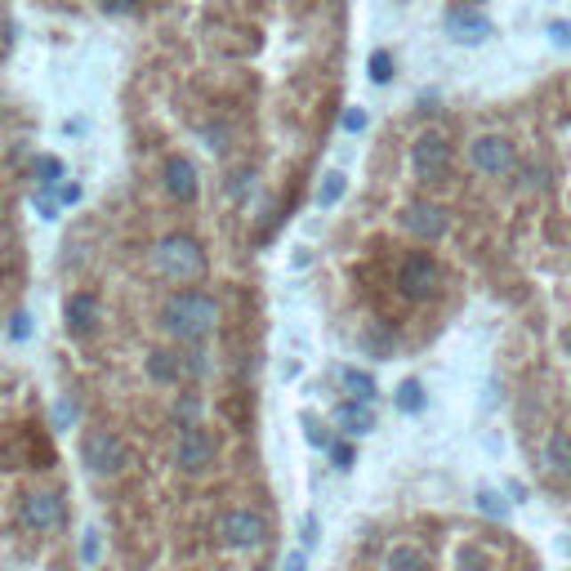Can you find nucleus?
Here are the masks:
<instances>
[{"instance_id":"nucleus-17","label":"nucleus","mask_w":571,"mask_h":571,"mask_svg":"<svg viewBox=\"0 0 571 571\" xmlns=\"http://www.w3.org/2000/svg\"><path fill=\"white\" fill-rule=\"evenodd\" d=\"M340 380H344V389H349L353 402H371V398H375V380H371L366 371H353V366H349V371H340Z\"/></svg>"},{"instance_id":"nucleus-26","label":"nucleus","mask_w":571,"mask_h":571,"mask_svg":"<svg viewBox=\"0 0 571 571\" xmlns=\"http://www.w3.org/2000/svg\"><path fill=\"white\" fill-rule=\"evenodd\" d=\"M344 130H349V134H362V130H366V112H362V108H349V112H344Z\"/></svg>"},{"instance_id":"nucleus-23","label":"nucleus","mask_w":571,"mask_h":571,"mask_svg":"<svg viewBox=\"0 0 571 571\" xmlns=\"http://www.w3.org/2000/svg\"><path fill=\"white\" fill-rule=\"evenodd\" d=\"M478 513L504 522V518H509V504H504V495H495V491H478Z\"/></svg>"},{"instance_id":"nucleus-30","label":"nucleus","mask_w":571,"mask_h":571,"mask_svg":"<svg viewBox=\"0 0 571 571\" xmlns=\"http://www.w3.org/2000/svg\"><path fill=\"white\" fill-rule=\"evenodd\" d=\"M54 420H59V429H63L68 420H76V406H72V402H59V411H54Z\"/></svg>"},{"instance_id":"nucleus-10","label":"nucleus","mask_w":571,"mask_h":571,"mask_svg":"<svg viewBox=\"0 0 571 571\" xmlns=\"http://www.w3.org/2000/svg\"><path fill=\"white\" fill-rule=\"evenodd\" d=\"M23 522L36 527V531H54L63 522V495H54V491L23 495Z\"/></svg>"},{"instance_id":"nucleus-35","label":"nucleus","mask_w":571,"mask_h":571,"mask_svg":"<svg viewBox=\"0 0 571 571\" xmlns=\"http://www.w3.org/2000/svg\"><path fill=\"white\" fill-rule=\"evenodd\" d=\"M562 353H567V358H571V326H567V331H562Z\"/></svg>"},{"instance_id":"nucleus-21","label":"nucleus","mask_w":571,"mask_h":571,"mask_svg":"<svg viewBox=\"0 0 571 571\" xmlns=\"http://www.w3.org/2000/svg\"><path fill=\"white\" fill-rule=\"evenodd\" d=\"M420 406H424V389H420V380H406V384L398 389V411L415 415Z\"/></svg>"},{"instance_id":"nucleus-20","label":"nucleus","mask_w":571,"mask_h":571,"mask_svg":"<svg viewBox=\"0 0 571 571\" xmlns=\"http://www.w3.org/2000/svg\"><path fill=\"white\" fill-rule=\"evenodd\" d=\"M148 371H152L157 380H179V371H183V366L174 362V353H161V349H157V353L148 358Z\"/></svg>"},{"instance_id":"nucleus-6","label":"nucleus","mask_w":571,"mask_h":571,"mask_svg":"<svg viewBox=\"0 0 571 571\" xmlns=\"http://www.w3.org/2000/svg\"><path fill=\"white\" fill-rule=\"evenodd\" d=\"M219 531H223V544H228V549H259V544L268 540V522H263V513H254V509H232Z\"/></svg>"},{"instance_id":"nucleus-1","label":"nucleus","mask_w":571,"mask_h":571,"mask_svg":"<svg viewBox=\"0 0 571 571\" xmlns=\"http://www.w3.org/2000/svg\"><path fill=\"white\" fill-rule=\"evenodd\" d=\"M161 326L179 340H205L214 326H219V304L201 291H179L165 300L161 309Z\"/></svg>"},{"instance_id":"nucleus-22","label":"nucleus","mask_w":571,"mask_h":571,"mask_svg":"<svg viewBox=\"0 0 571 571\" xmlns=\"http://www.w3.org/2000/svg\"><path fill=\"white\" fill-rule=\"evenodd\" d=\"M544 183H549V170L544 165H522L518 170V188L522 192H544Z\"/></svg>"},{"instance_id":"nucleus-27","label":"nucleus","mask_w":571,"mask_h":571,"mask_svg":"<svg viewBox=\"0 0 571 571\" xmlns=\"http://www.w3.org/2000/svg\"><path fill=\"white\" fill-rule=\"evenodd\" d=\"M331 460H335V469H353V446L349 442H335L331 446Z\"/></svg>"},{"instance_id":"nucleus-18","label":"nucleus","mask_w":571,"mask_h":571,"mask_svg":"<svg viewBox=\"0 0 571 571\" xmlns=\"http://www.w3.org/2000/svg\"><path fill=\"white\" fill-rule=\"evenodd\" d=\"M455 571H491V558L482 553V544H460L455 549Z\"/></svg>"},{"instance_id":"nucleus-5","label":"nucleus","mask_w":571,"mask_h":571,"mask_svg":"<svg viewBox=\"0 0 571 571\" xmlns=\"http://www.w3.org/2000/svg\"><path fill=\"white\" fill-rule=\"evenodd\" d=\"M398 286H402L406 300H433L438 286H442V268L429 254H411L402 263V272H398Z\"/></svg>"},{"instance_id":"nucleus-14","label":"nucleus","mask_w":571,"mask_h":571,"mask_svg":"<svg viewBox=\"0 0 571 571\" xmlns=\"http://www.w3.org/2000/svg\"><path fill=\"white\" fill-rule=\"evenodd\" d=\"M335 424L349 433V438H362V433H371L375 429V411H371V402H344L340 411H335Z\"/></svg>"},{"instance_id":"nucleus-31","label":"nucleus","mask_w":571,"mask_h":571,"mask_svg":"<svg viewBox=\"0 0 571 571\" xmlns=\"http://www.w3.org/2000/svg\"><path fill=\"white\" fill-rule=\"evenodd\" d=\"M309 442H313V446H331V438H326V433H322L313 420H309Z\"/></svg>"},{"instance_id":"nucleus-29","label":"nucleus","mask_w":571,"mask_h":571,"mask_svg":"<svg viewBox=\"0 0 571 571\" xmlns=\"http://www.w3.org/2000/svg\"><path fill=\"white\" fill-rule=\"evenodd\" d=\"M549 36H553L558 45H571V23H549Z\"/></svg>"},{"instance_id":"nucleus-19","label":"nucleus","mask_w":571,"mask_h":571,"mask_svg":"<svg viewBox=\"0 0 571 571\" xmlns=\"http://www.w3.org/2000/svg\"><path fill=\"white\" fill-rule=\"evenodd\" d=\"M344 188H349V183H344V174H340V170H331V174L322 179V188H318V205H335V201L344 197Z\"/></svg>"},{"instance_id":"nucleus-16","label":"nucleus","mask_w":571,"mask_h":571,"mask_svg":"<svg viewBox=\"0 0 571 571\" xmlns=\"http://www.w3.org/2000/svg\"><path fill=\"white\" fill-rule=\"evenodd\" d=\"M384 571H429V562L415 544H393L384 558Z\"/></svg>"},{"instance_id":"nucleus-4","label":"nucleus","mask_w":571,"mask_h":571,"mask_svg":"<svg viewBox=\"0 0 571 571\" xmlns=\"http://www.w3.org/2000/svg\"><path fill=\"white\" fill-rule=\"evenodd\" d=\"M469 161L487 179H500V174H513L518 170V152H513V143L504 134H478L469 143Z\"/></svg>"},{"instance_id":"nucleus-7","label":"nucleus","mask_w":571,"mask_h":571,"mask_svg":"<svg viewBox=\"0 0 571 571\" xmlns=\"http://www.w3.org/2000/svg\"><path fill=\"white\" fill-rule=\"evenodd\" d=\"M411 165H415V174L420 179H438V174H446L451 170V143L442 139V134H420L415 143H411Z\"/></svg>"},{"instance_id":"nucleus-24","label":"nucleus","mask_w":571,"mask_h":571,"mask_svg":"<svg viewBox=\"0 0 571 571\" xmlns=\"http://www.w3.org/2000/svg\"><path fill=\"white\" fill-rule=\"evenodd\" d=\"M389 76H393V59H389V50H375V54H371V81L384 85Z\"/></svg>"},{"instance_id":"nucleus-32","label":"nucleus","mask_w":571,"mask_h":571,"mask_svg":"<svg viewBox=\"0 0 571 571\" xmlns=\"http://www.w3.org/2000/svg\"><path fill=\"white\" fill-rule=\"evenodd\" d=\"M99 5H103V10H112V14H125V10L134 5V0H99Z\"/></svg>"},{"instance_id":"nucleus-2","label":"nucleus","mask_w":571,"mask_h":571,"mask_svg":"<svg viewBox=\"0 0 571 571\" xmlns=\"http://www.w3.org/2000/svg\"><path fill=\"white\" fill-rule=\"evenodd\" d=\"M157 268L170 277V281H197L205 272V250L183 237V232H170L161 245H157Z\"/></svg>"},{"instance_id":"nucleus-12","label":"nucleus","mask_w":571,"mask_h":571,"mask_svg":"<svg viewBox=\"0 0 571 571\" xmlns=\"http://www.w3.org/2000/svg\"><path fill=\"white\" fill-rule=\"evenodd\" d=\"M165 192L179 197V201H192L197 197V165L188 157H170L165 161Z\"/></svg>"},{"instance_id":"nucleus-15","label":"nucleus","mask_w":571,"mask_h":571,"mask_svg":"<svg viewBox=\"0 0 571 571\" xmlns=\"http://www.w3.org/2000/svg\"><path fill=\"white\" fill-rule=\"evenodd\" d=\"M68 326H72L76 335H90V331L99 326V300H94V295H72V300H68Z\"/></svg>"},{"instance_id":"nucleus-33","label":"nucleus","mask_w":571,"mask_h":571,"mask_svg":"<svg viewBox=\"0 0 571 571\" xmlns=\"http://www.w3.org/2000/svg\"><path fill=\"white\" fill-rule=\"evenodd\" d=\"M59 197L72 205V201H81V188H76V183H63V188H59Z\"/></svg>"},{"instance_id":"nucleus-13","label":"nucleus","mask_w":571,"mask_h":571,"mask_svg":"<svg viewBox=\"0 0 571 571\" xmlns=\"http://www.w3.org/2000/svg\"><path fill=\"white\" fill-rule=\"evenodd\" d=\"M544 469L562 482H571V433H549L544 438Z\"/></svg>"},{"instance_id":"nucleus-28","label":"nucleus","mask_w":571,"mask_h":571,"mask_svg":"<svg viewBox=\"0 0 571 571\" xmlns=\"http://www.w3.org/2000/svg\"><path fill=\"white\" fill-rule=\"evenodd\" d=\"M81 553H85L90 562L99 558V531H85V540H81Z\"/></svg>"},{"instance_id":"nucleus-34","label":"nucleus","mask_w":571,"mask_h":571,"mask_svg":"<svg viewBox=\"0 0 571 571\" xmlns=\"http://www.w3.org/2000/svg\"><path fill=\"white\" fill-rule=\"evenodd\" d=\"M309 562H304V553H291V558H286V567L281 571H304Z\"/></svg>"},{"instance_id":"nucleus-11","label":"nucleus","mask_w":571,"mask_h":571,"mask_svg":"<svg viewBox=\"0 0 571 571\" xmlns=\"http://www.w3.org/2000/svg\"><path fill=\"white\" fill-rule=\"evenodd\" d=\"M446 32H451L455 41H464V45H478V41L491 36V23H487L482 14H473V10H451V14H446Z\"/></svg>"},{"instance_id":"nucleus-9","label":"nucleus","mask_w":571,"mask_h":571,"mask_svg":"<svg viewBox=\"0 0 571 571\" xmlns=\"http://www.w3.org/2000/svg\"><path fill=\"white\" fill-rule=\"evenodd\" d=\"M174 460H179V469H183V473H205V469L214 464V438H210L201 424H188V429H183V438H179Z\"/></svg>"},{"instance_id":"nucleus-3","label":"nucleus","mask_w":571,"mask_h":571,"mask_svg":"<svg viewBox=\"0 0 571 571\" xmlns=\"http://www.w3.org/2000/svg\"><path fill=\"white\" fill-rule=\"evenodd\" d=\"M81 460H85V469H90V473L112 478V473H121V469L130 464V446H125V438H121V433H112V429H94V433H85V442H81Z\"/></svg>"},{"instance_id":"nucleus-25","label":"nucleus","mask_w":571,"mask_h":571,"mask_svg":"<svg viewBox=\"0 0 571 571\" xmlns=\"http://www.w3.org/2000/svg\"><path fill=\"white\" fill-rule=\"evenodd\" d=\"M36 174H41V183H45V188H54V183L63 179V165H59L54 157H41V161H36Z\"/></svg>"},{"instance_id":"nucleus-8","label":"nucleus","mask_w":571,"mask_h":571,"mask_svg":"<svg viewBox=\"0 0 571 571\" xmlns=\"http://www.w3.org/2000/svg\"><path fill=\"white\" fill-rule=\"evenodd\" d=\"M402 228H406L411 237H420V241H438V237H446L451 214H446L442 205H433V201H411V205L402 210Z\"/></svg>"}]
</instances>
